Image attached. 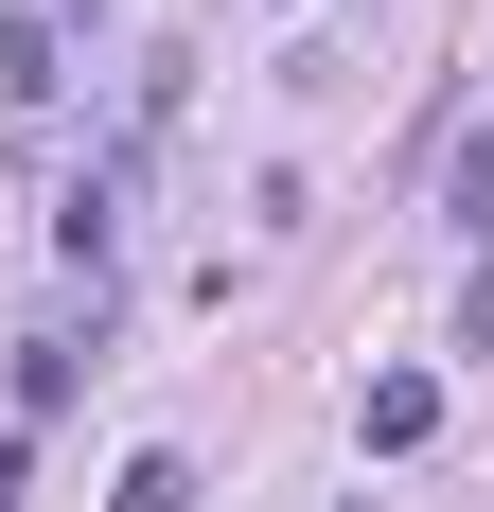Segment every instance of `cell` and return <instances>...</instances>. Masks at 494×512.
<instances>
[{
  "label": "cell",
  "mask_w": 494,
  "mask_h": 512,
  "mask_svg": "<svg viewBox=\"0 0 494 512\" xmlns=\"http://www.w3.org/2000/svg\"><path fill=\"white\" fill-rule=\"evenodd\" d=\"M353 424H371V460H406V442L442 424V371H371V407H353Z\"/></svg>",
  "instance_id": "6da1fadb"
},
{
  "label": "cell",
  "mask_w": 494,
  "mask_h": 512,
  "mask_svg": "<svg viewBox=\"0 0 494 512\" xmlns=\"http://www.w3.org/2000/svg\"><path fill=\"white\" fill-rule=\"evenodd\" d=\"M106 512H195V460H124V477H106Z\"/></svg>",
  "instance_id": "7a4b0ae2"
},
{
  "label": "cell",
  "mask_w": 494,
  "mask_h": 512,
  "mask_svg": "<svg viewBox=\"0 0 494 512\" xmlns=\"http://www.w3.org/2000/svg\"><path fill=\"white\" fill-rule=\"evenodd\" d=\"M459 230L494 248V142H459Z\"/></svg>",
  "instance_id": "3957f363"
}]
</instances>
